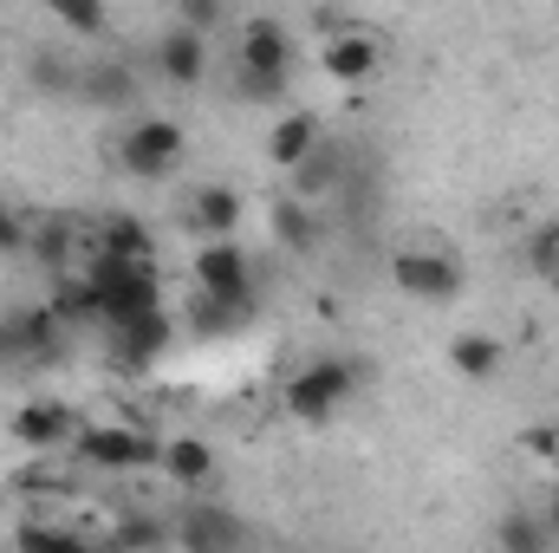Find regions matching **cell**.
Wrapping results in <instances>:
<instances>
[{
	"label": "cell",
	"mask_w": 559,
	"mask_h": 553,
	"mask_svg": "<svg viewBox=\"0 0 559 553\" xmlns=\"http://www.w3.org/2000/svg\"><path fill=\"white\" fill-rule=\"evenodd\" d=\"M495 541H501V553H554V528L534 508H508L495 521Z\"/></svg>",
	"instance_id": "17"
},
{
	"label": "cell",
	"mask_w": 559,
	"mask_h": 553,
	"mask_svg": "<svg viewBox=\"0 0 559 553\" xmlns=\"http://www.w3.org/2000/svg\"><path fill=\"white\" fill-rule=\"evenodd\" d=\"M338 169H345V163H338V150H332V143H319V150H312V156L293 169V183H299V202L312 209V202H319V196L338 183Z\"/></svg>",
	"instance_id": "23"
},
{
	"label": "cell",
	"mask_w": 559,
	"mask_h": 553,
	"mask_svg": "<svg viewBox=\"0 0 559 553\" xmlns=\"http://www.w3.org/2000/svg\"><path fill=\"white\" fill-rule=\"evenodd\" d=\"M352 391H358V365L352 358H312V365H299L293 378H286V411L299 416V423H332V416L352 404Z\"/></svg>",
	"instance_id": "3"
},
{
	"label": "cell",
	"mask_w": 559,
	"mask_h": 553,
	"mask_svg": "<svg viewBox=\"0 0 559 553\" xmlns=\"http://www.w3.org/2000/svg\"><path fill=\"white\" fill-rule=\"evenodd\" d=\"M52 20H59L66 33H105V7H92V0H59Z\"/></svg>",
	"instance_id": "27"
},
{
	"label": "cell",
	"mask_w": 559,
	"mask_h": 553,
	"mask_svg": "<svg viewBox=\"0 0 559 553\" xmlns=\"http://www.w3.org/2000/svg\"><path fill=\"white\" fill-rule=\"evenodd\" d=\"M0 515H7V502H0Z\"/></svg>",
	"instance_id": "33"
},
{
	"label": "cell",
	"mask_w": 559,
	"mask_h": 553,
	"mask_svg": "<svg viewBox=\"0 0 559 553\" xmlns=\"http://www.w3.org/2000/svg\"><path fill=\"white\" fill-rule=\"evenodd\" d=\"M391 280L423 299V306H449L455 293H462V261L449 255V248H404L397 261H391Z\"/></svg>",
	"instance_id": "7"
},
{
	"label": "cell",
	"mask_w": 559,
	"mask_h": 553,
	"mask_svg": "<svg viewBox=\"0 0 559 553\" xmlns=\"http://www.w3.org/2000/svg\"><path fill=\"white\" fill-rule=\"evenodd\" d=\"M169 541L182 553H248V528H241V515L222 508V502H189V508H176Z\"/></svg>",
	"instance_id": "6"
},
{
	"label": "cell",
	"mask_w": 559,
	"mask_h": 553,
	"mask_svg": "<svg viewBox=\"0 0 559 553\" xmlns=\"http://www.w3.org/2000/svg\"><path fill=\"white\" fill-rule=\"evenodd\" d=\"M189 222H195L209 242H235V228H241V189L202 183V189L189 196Z\"/></svg>",
	"instance_id": "13"
},
{
	"label": "cell",
	"mask_w": 559,
	"mask_h": 553,
	"mask_svg": "<svg viewBox=\"0 0 559 553\" xmlns=\"http://www.w3.org/2000/svg\"><path fill=\"white\" fill-rule=\"evenodd\" d=\"M163 541H169V521H156V515H124L118 534H111V553H156Z\"/></svg>",
	"instance_id": "25"
},
{
	"label": "cell",
	"mask_w": 559,
	"mask_h": 553,
	"mask_svg": "<svg viewBox=\"0 0 559 553\" xmlns=\"http://www.w3.org/2000/svg\"><path fill=\"white\" fill-rule=\"evenodd\" d=\"M554 553H559V548H554Z\"/></svg>",
	"instance_id": "36"
},
{
	"label": "cell",
	"mask_w": 559,
	"mask_h": 553,
	"mask_svg": "<svg viewBox=\"0 0 559 553\" xmlns=\"http://www.w3.org/2000/svg\"><path fill=\"white\" fill-rule=\"evenodd\" d=\"M26 235H33V228H26V222L0 202V255H20V248H26Z\"/></svg>",
	"instance_id": "30"
},
{
	"label": "cell",
	"mask_w": 559,
	"mask_h": 553,
	"mask_svg": "<svg viewBox=\"0 0 559 553\" xmlns=\"http://www.w3.org/2000/svg\"><path fill=\"white\" fill-rule=\"evenodd\" d=\"M72 456L85 469H150V462H163V443H150L131 423H79Z\"/></svg>",
	"instance_id": "4"
},
{
	"label": "cell",
	"mask_w": 559,
	"mask_h": 553,
	"mask_svg": "<svg viewBox=\"0 0 559 553\" xmlns=\"http://www.w3.org/2000/svg\"><path fill=\"white\" fill-rule=\"evenodd\" d=\"M527 261H534L540 274H554V261H559V228H540V235L527 242Z\"/></svg>",
	"instance_id": "29"
},
{
	"label": "cell",
	"mask_w": 559,
	"mask_h": 553,
	"mask_svg": "<svg viewBox=\"0 0 559 553\" xmlns=\"http://www.w3.org/2000/svg\"><path fill=\"white\" fill-rule=\"evenodd\" d=\"M79 92H85L92 105H131V98H138V79H131V66L105 59V66H92V72L79 79Z\"/></svg>",
	"instance_id": "21"
},
{
	"label": "cell",
	"mask_w": 559,
	"mask_h": 553,
	"mask_svg": "<svg viewBox=\"0 0 559 553\" xmlns=\"http://www.w3.org/2000/svg\"><path fill=\"white\" fill-rule=\"evenodd\" d=\"M20 553H98L85 534H72V528H39V521H26L20 528Z\"/></svg>",
	"instance_id": "26"
},
{
	"label": "cell",
	"mask_w": 559,
	"mask_h": 553,
	"mask_svg": "<svg viewBox=\"0 0 559 553\" xmlns=\"http://www.w3.org/2000/svg\"><path fill=\"white\" fill-rule=\"evenodd\" d=\"M33 79H39L46 92H79V79H85V72H79V66H66L59 52H39V59H33Z\"/></svg>",
	"instance_id": "28"
},
{
	"label": "cell",
	"mask_w": 559,
	"mask_h": 553,
	"mask_svg": "<svg viewBox=\"0 0 559 553\" xmlns=\"http://www.w3.org/2000/svg\"><path fill=\"white\" fill-rule=\"evenodd\" d=\"M98 255H118V261H150V228L131 215H111L98 228Z\"/></svg>",
	"instance_id": "24"
},
{
	"label": "cell",
	"mask_w": 559,
	"mask_h": 553,
	"mask_svg": "<svg viewBox=\"0 0 559 553\" xmlns=\"http://www.w3.org/2000/svg\"><path fill=\"white\" fill-rule=\"evenodd\" d=\"M111 339H118V358H124V372H150V365L169 352V339H176V319H169V313H150V319H138V326H118Z\"/></svg>",
	"instance_id": "14"
},
{
	"label": "cell",
	"mask_w": 559,
	"mask_h": 553,
	"mask_svg": "<svg viewBox=\"0 0 559 553\" xmlns=\"http://www.w3.org/2000/svg\"><path fill=\"white\" fill-rule=\"evenodd\" d=\"M554 274H559V261H554Z\"/></svg>",
	"instance_id": "34"
},
{
	"label": "cell",
	"mask_w": 559,
	"mask_h": 553,
	"mask_svg": "<svg viewBox=\"0 0 559 553\" xmlns=\"http://www.w3.org/2000/svg\"><path fill=\"white\" fill-rule=\"evenodd\" d=\"M449 365L462 372V378H495L501 372V339H488V332H462V339H449Z\"/></svg>",
	"instance_id": "19"
},
{
	"label": "cell",
	"mask_w": 559,
	"mask_h": 553,
	"mask_svg": "<svg viewBox=\"0 0 559 553\" xmlns=\"http://www.w3.org/2000/svg\"><path fill=\"white\" fill-rule=\"evenodd\" d=\"M319 66H325V79H338V85H365V79L384 66V39L365 33V26H345V33H332V39L319 46Z\"/></svg>",
	"instance_id": "9"
},
{
	"label": "cell",
	"mask_w": 559,
	"mask_h": 553,
	"mask_svg": "<svg viewBox=\"0 0 559 553\" xmlns=\"http://www.w3.org/2000/svg\"><path fill=\"white\" fill-rule=\"evenodd\" d=\"M72 436H79L72 404L33 398V404H20V411H13V443H26V449H59V443H72Z\"/></svg>",
	"instance_id": "11"
},
{
	"label": "cell",
	"mask_w": 559,
	"mask_h": 553,
	"mask_svg": "<svg viewBox=\"0 0 559 553\" xmlns=\"http://www.w3.org/2000/svg\"><path fill=\"white\" fill-rule=\"evenodd\" d=\"M163 469H169L182 489H195V482H209V469H215V449H209L202 436H169V443H163Z\"/></svg>",
	"instance_id": "20"
},
{
	"label": "cell",
	"mask_w": 559,
	"mask_h": 553,
	"mask_svg": "<svg viewBox=\"0 0 559 553\" xmlns=\"http://www.w3.org/2000/svg\"><path fill=\"white\" fill-rule=\"evenodd\" d=\"M52 319L59 326H105V306H98V293H92V280L85 274H66L59 286H52Z\"/></svg>",
	"instance_id": "18"
},
{
	"label": "cell",
	"mask_w": 559,
	"mask_h": 553,
	"mask_svg": "<svg viewBox=\"0 0 559 553\" xmlns=\"http://www.w3.org/2000/svg\"><path fill=\"white\" fill-rule=\"evenodd\" d=\"M156 72L169 79V85H195L202 72H209V39L202 33H189L182 20L156 39Z\"/></svg>",
	"instance_id": "12"
},
{
	"label": "cell",
	"mask_w": 559,
	"mask_h": 553,
	"mask_svg": "<svg viewBox=\"0 0 559 553\" xmlns=\"http://www.w3.org/2000/svg\"><path fill=\"white\" fill-rule=\"evenodd\" d=\"M182 150H189V138H182L176 118H138V125L124 131V143H118V163H124V176H138V183H163V176L182 163Z\"/></svg>",
	"instance_id": "5"
},
{
	"label": "cell",
	"mask_w": 559,
	"mask_h": 553,
	"mask_svg": "<svg viewBox=\"0 0 559 553\" xmlns=\"http://www.w3.org/2000/svg\"><path fill=\"white\" fill-rule=\"evenodd\" d=\"M286 72H293V33L274 13H254L235 39V92L241 98H280Z\"/></svg>",
	"instance_id": "2"
},
{
	"label": "cell",
	"mask_w": 559,
	"mask_h": 553,
	"mask_svg": "<svg viewBox=\"0 0 559 553\" xmlns=\"http://www.w3.org/2000/svg\"><path fill=\"white\" fill-rule=\"evenodd\" d=\"M66 345V326L52 319V306H26V313H13L7 326H0V358H52Z\"/></svg>",
	"instance_id": "10"
},
{
	"label": "cell",
	"mask_w": 559,
	"mask_h": 553,
	"mask_svg": "<svg viewBox=\"0 0 559 553\" xmlns=\"http://www.w3.org/2000/svg\"><path fill=\"white\" fill-rule=\"evenodd\" d=\"M72 248H79V222H72V215H52V222H39V228L26 235V255H33L46 274H59V280H66Z\"/></svg>",
	"instance_id": "16"
},
{
	"label": "cell",
	"mask_w": 559,
	"mask_h": 553,
	"mask_svg": "<svg viewBox=\"0 0 559 553\" xmlns=\"http://www.w3.org/2000/svg\"><path fill=\"white\" fill-rule=\"evenodd\" d=\"M274 242L280 248H293V255H306V248L319 242V215H312L299 196H286V202L274 209Z\"/></svg>",
	"instance_id": "22"
},
{
	"label": "cell",
	"mask_w": 559,
	"mask_h": 553,
	"mask_svg": "<svg viewBox=\"0 0 559 553\" xmlns=\"http://www.w3.org/2000/svg\"><path fill=\"white\" fill-rule=\"evenodd\" d=\"M540 515H547V528H554V548H559V489H554V502H547Z\"/></svg>",
	"instance_id": "32"
},
{
	"label": "cell",
	"mask_w": 559,
	"mask_h": 553,
	"mask_svg": "<svg viewBox=\"0 0 559 553\" xmlns=\"http://www.w3.org/2000/svg\"><path fill=\"white\" fill-rule=\"evenodd\" d=\"M195 280H202V293L209 299H228V306H254V268H248V255H241V242H202V255H195Z\"/></svg>",
	"instance_id": "8"
},
{
	"label": "cell",
	"mask_w": 559,
	"mask_h": 553,
	"mask_svg": "<svg viewBox=\"0 0 559 553\" xmlns=\"http://www.w3.org/2000/svg\"><path fill=\"white\" fill-rule=\"evenodd\" d=\"M319 143H325V131H319V118H312V111H286L274 131H267V156H274L280 169H299Z\"/></svg>",
	"instance_id": "15"
},
{
	"label": "cell",
	"mask_w": 559,
	"mask_h": 553,
	"mask_svg": "<svg viewBox=\"0 0 559 553\" xmlns=\"http://www.w3.org/2000/svg\"><path fill=\"white\" fill-rule=\"evenodd\" d=\"M85 280H92V293H98L111 332H118V326H138L150 313H163V286H156V268H150V261H118V255H98V248H92Z\"/></svg>",
	"instance_id": "1"
},
{
	"label": "cell",
	"mask_w": 559,
	"mask_h": 553,
	"mask_svg": "<svg viewBox=\"0 0 559 553\" xmlns=\"http://www.w3.org/2000/svg\"><path fill=\"white\" fill-rule=\"evenodd\" d=\"M527 449L547 456V462H559V430H527Z\"/></svg>",
	"instance_id": "31"
},
{
	"label": "cell",
	"mask_w": 559,
	"mask_h": 553,
	"mask_svg": "<svg viewBox=\"0 0 559 553\" xmlns=\"http://www.w3.org/2000/svg\"><path fill=\"white\" fill-rule=\"evenodd\" d=\"M554 469H559V462H554Z\"/></svg>",
	"instance_id": "35"
}]
</instances>
